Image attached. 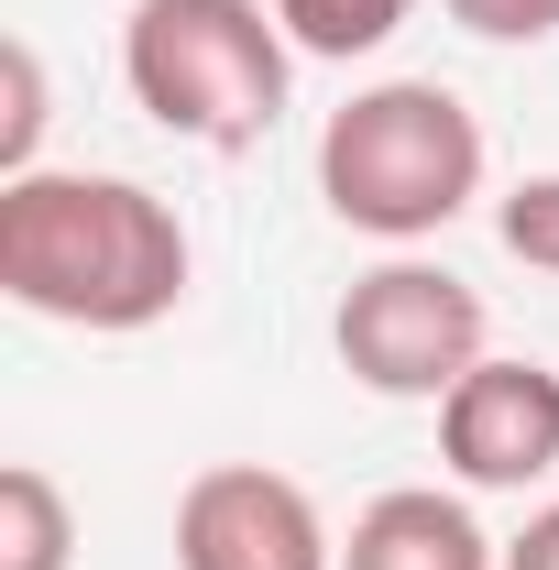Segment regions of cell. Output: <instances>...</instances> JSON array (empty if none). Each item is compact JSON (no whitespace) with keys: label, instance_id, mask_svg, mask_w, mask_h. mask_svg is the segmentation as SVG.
<instances>
[{"label":"cell","instance_id":"cell-1","mask_svg":"<svg viewBox=\"0 0 559 570\" xmlns=\"http://www.w3.org/2000/svg\"><path fill=\"white\" fill-rule=\"evenodd\" d=\"M187 275H198L187 219L143 176H56V165L0 176V296L22 318L133 341L187 307Z\"/></svg>","mask_w":559,"mask_h":570},{"label":"cell","instance_id":"cell-2","mask_svg":"<svg viewBox=\"0 0 559 570\" xmlns=\"http://www.w3.org/2000/svg\"><path fill=\"white\" fill-rule=\"evenodd\" d=\"M318 198L341 230L418 253L483 198V121L439 77H373L318 121Z\"/></svg>","mask_w":559,"mask_h":570},{"label":"cell","instance_id":"cell-3","mask_svg":"<svg viewBox=\"0 0 559 570\" xmlns=\"http://www.w3.org/2000/svg\"><path fill=\"white\" fill-rule=\"evenodd\" d=\"M121 88L154 132L198 142V154H253L285 121L296 45L264 0H133Z\"/></svg>","mask_w":559,"mask_h":570},{"label":"cell","instance_id":"cell-4","mask_svg":"<svg viewBox=\"0 0 559 570\" xmlns=\"http://www.w3.org/2000/svg\"><path fill=\"white\" fill-rule=\"evenodd\" d=\"M330 352L362 395H395V406H439L472 362H483V296L428 264V253H384L373 275L341 285L330 307Z\"/></svg>","mask_w":559,"mask_h":570},{"label":"cell","instance_id":"cell-5","mask_svg":"<svg viewBox=\"0 0 559 570\" xmlns=\"http://www.w3.org/2000/svg\"><path fill=\"white\" fill-rule=\"evenodd\" d=\"M176 570H341V538L296 472L209 461L176 494Z\"/></svg>","mask_w":559,"mask_h":570},{"label":"cell","instance_id":"cell-6","mask_svg":"<svg viewBox=\"0 0 559 570\" xmlns=\"http://www.w3.org/2000/svg\"><path fill=\"white\" fill-rule=\"evenodd\" d=\"M439 461L472 494H527L559 472V373L527 352H483L439 395Z\"/></svg>","mask_w":559,"mask_h":570},{"label":"cell","instance_id":"cell-7","mask_svg":"<svg viewBox=\"0 0 559 570\" xmlns=\"http://www.w3.org/2000/svg\"><path fill=\"white\" fill-rule=\"evenodd\" d=\"M341 570H504V538H483V515L439 483H395L351 515Z\"/></svg>","mask_w":559,"mask_h":570},{"label":"cell","instance_id":"cell-8","mask_svg":"<svg viewBox=\"0 0 559 570\" xmlns=\"http://www.w3.org/2000/svg\"><path fill=\"white\" fill-rule=\"evenodd\" d=\"M0 570H77V504L56 494L45 461L0 472Z\"/></svg>","mask_w":559,"mask_h":570},{"label":"cell","instance_id":"cell-9","mask_svg":"<svg viewBox=\"0 0 559 570\" xmlns=\"http://www.w3.org/2000/svg\"><path fill=\"white\" fill-rule=\"evenodd\" d=\"M406 11H418V0H275L285 45H296V56H318V67L384 56V45L406 33Z\"/></svg>","mask_w":559,"mask_h":570},{"label":"cell","instance_id":"cell-10","mask_svg":"<svg viewBox=\"0 0 559 570\" xmlns=\"http://www.w3.org/2000/svg\"><path fill=\"white\" fill-rule=\"evenodd\" d=\"M493 230H504V253L527 275H559V176H516L493 198Z\"/></svg>","mask_w":559,"mask_h":570},{"label":"cell","instance_id":"cell-11","mask_svg":"<svg viewBox=\"0 0 559 570\" xmlns=\"http://www.w3.org/2000/svg\"><path fill=\"white\" fill-rule=\"evenodd\" d=\"M0 77H11V110H0V176H33V142H45V56L11 45Z\"/></svg>","mask_w":559,"mask_h":570},{"label":"cell","instance_id":"cell-12","mask_svg":"<svg viewBox=\"0 0 559 570\" xmlns=\"http://www.w3.org/2000/svg\"><path fill=\"white\" fill-rule=\"evenodd\" d=\"M461 33H483V45H549L559 33V0H439Z\"/></svg>","mask_w":559,"mask_h":570},{"label":"cell","instance_id":"cell-13","mask_svg":"<svg viewBox=\"0 0 559 570\" xmlns=\"http://www.w3.org/2000/svg\"><path fill=\"white\" fill-rule=\"evenodd\" d=\"M504 570H559V494L538 504V515H527L516 538H504Z\"/></svg>","mask_w":559,"mask_h":570}]
</instances>
